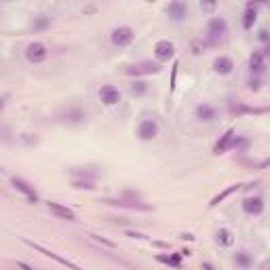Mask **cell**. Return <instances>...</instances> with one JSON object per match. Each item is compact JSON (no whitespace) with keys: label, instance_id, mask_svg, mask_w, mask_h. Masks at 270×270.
<instances>
[{"label":"cell","instance_id":"6da1fadb","mask_svg":"<svg viewBox=\"0 0 270 270\" xmlns=\"http://www.w3.org/2000/svg\"><path fill=\"white\" fill-rule=\"evenodd\" d=\"M135 41V30L129 26H118L110 32V43H112L116 49H127L131 46Z\"/></svg>","mask_w":270,"mask_h":270},{"label":"cell","instance_id":"7a4b0ae2","mask_svg":"<svg viewBox=\"0 0 270 270\" xmlns=\"http://www.w3.org/2000/svg\"><path fill=\"white\" fill-rule=\"evenodd\" d=\"M23 55H26V59L30 63L38 66V63H45L46 59H49V46H46L45 43H41V41H34V43H30L26 46Z\"/></svg>","mask_w":270,"mask_h":270},{"label":"cell","instance_id":"3957f363","mask_svg":"<svg viewBox=\"0 0 270 270\" xmlns=\"http://www.w3.org/2000/svg\"><path fill=\"white\" fill-rule=\"evenodd\" d=\"M228 34V21L224 17H211L207 21V38L211 43L222 41Z\"/></svg>","mask_w":270,"mask_h":270},{"label":"cell","instance_id":"277c9868","mask_svg":"<svg viewBox=\"0 0 270 270\" xmlns=\"http://www.w3.org/2000/svg\"><path fill=\"white\" fill-rule=\"evenodd\" d=\"M97 95H99V101H101V104L108 106V108L118 106V104H121V99H123L121 89H118V87H114V85H101Z\"/></svg>","mask_w":270,"mask_h":270},{"label":"cell","instance_id":"5b68a950","mask_svg":"<svg viewBox=\"0 0 270 270\" xmlns=\"http://www.w3.org/2000/svg\"><path fill=\"white\" fill-rule=\"evenodd\" d=\"M218 108L209 104V101H201L196 108H194V118L198 123H203V125H209L213 121H218Z\"/></svg>","mask_w":270,"mask_h":270},{"label":"cell","instance_id":"8992f818","mask_svg":"<svg viewBox=\"0 0 270 270\" xmlns=\"http://www.w3.org/2000/svg\"><path fill=\"white\" fill-rule=\"evenodd\" d=\"M163 70V63L158 61H141V63H135V66L127 68L125 72L129 76H148V74H158Z\"/></svg>","mask_w":270,"mask_h":270},{"label":"cell","instance_id":"52a82bcc","mask_svg":"<svg viewBox=\"0 0 270 270\" xmlns=\"http://www.w3.org/2000/svg\"><path fill=\"white\" fill-rule=\"evenodd\" d=\"M154 57L158 63H167L169 59L176 57V45H173L171 41H167V38H163V41H156L154 45Z\"/></svg>","mask_w":270,"mask_h":270},{"label":"cell","instance_id":"ba28073f","mask_svg":"<svg viewBox=\"0 0 270 270\" xmlns=\"http://www.w3.org/2000/svg\"><path fill=\"white\" fill-rule=\"evenodd\" d=\"M158 135V123L154 118H144L139 125H137V137L141 141H152Z\"/></svg>","mask_w":270,"mask_h":270},{"label":"cell","instance_id":"9c48e42d","mask_svg":"<svg viewBox=\"0 0 270 270\" xmlns=\"http://www.w3.org/2000/svg\"><path fill=\"white\" fill-rule=\"evenodd\" d=\"M241 209L247 213V216H262L266 209V203L262 196H247V198H243Z\"/></svg>","mask_w":270,"mask_h":270},{"label":"cell","instance_id":"30bf717a","mask_svg":"<svg viewBox=\"0 0 270 270\" xmlns=\"http://www.w3.org/2000/svg\"><path fill=\"white\" fill-rule=\"evenodd\" d=\"M26 245H30V247H34L36 251H41V253H45L46 258H51V260H55V262H59L61 266H66V268H70V270H83L78 264H74V262H70V260H66V258H61V256H57L55 251H51V249H46V247H43V245H36V243H32V241H28L26 239Z\"/></svg>","mask_w":270,"mask_h":270},{"label":"cell","instance_id":"8fae6325","mask_svg":"<svg viewBox=\"0 0 270 270\" xmlns=\"http://www.w3.org/2000/svg\"><path fill=\"white\" fill-rule=\"evenodd\" d=\"M188 4L181 2V0H173V2L167 4V15H169L171 21H184L188 17Z\"/></svg>","mask_w":270,"mask_h":270},{"label":"cell","instance_id":"7c38bea8","mask_svg":"<svg viewBox=\"0 0 270 270\" xmlns=\"http://www.w3.org/2000/svg\"><path fill=\"white\" fill-rule=\"evenodd\" d=\"M11 186L17 190V192H21L23 196H26L30 203H38V194H36L34 186H30L26 180H21V178H11Z\"/></svg>","mask_w":270,"mask_h":270},{"label":"cell","instance_id":"4fadbf2b","mask_svg":"<svg viewBox=\"0 0 270 270\" xmlns=\"http://www.w3.org/2000/svg\"><path fill=\"white\" fill-rule=\"evenodd\" d=\"M249 72L256 78L266 72V57H264V53L262 51H253L249 55Z\"/></svg>","mask_w":270,"mask_h":270},{"label":"cell","instance_id":"5bb4252c","mask_svg":"<svg viewBox=\"0 0 270 270\" xmlns=\"http://www.w3.org/2000/svg\"><path fill=\"white\" fill-rule=\"evenodd\" d=\"M213 70H216V74L220 76H228L234 72V59L228 57V55H220V57L213 59Z\"/></svg>","mask_w":270,"mask_h":270},{"label":"cell","instance_id":"9a60e30c","mask_svg":"<svg viewBox=\"0 0 270 270\" xmlns=\"http://www.w3.org/2000/svg\"><path fill=\"white\" fill-rule=\"evenodd\" d=\"M46 207H49V211L53 213V216H57L59 220H68V222H76V213L66 207V205H61V203H55V201H49L46 203Z\"/></svg>","mask_w":270,"mask_h":270},{"label":"cell","instance_id":"2e32d148","mask_svg":"<svg viewBox=\"0 0 270 270\" xmlns=\"http://www.w3.org/2000/svg\"><path fill=\"white\" fill-rule=\"evenodd\" d=\"M234 137H236V131H234V129H228V131L218 139V144L213 146V154H224V152H228V150H232Z\"/></svg>","mask_w":270,"mask_h":270},{"label":"cell","instance_id":"e0dca14e","mask_svg":"<svg viewBox=\"0 0 270 270\" xmlns=\"http://www.w3.org/2000/svg\"><path fill=\"white\" fill-rule=\"evenodd\" d=\"M258 9H260L258 2H247V4H245V15H243V28H245V30H251L253 26H256V21H258Z\"/></svg>","mask_w":270,"mask_h":270},{"label":"cell","instance_id":"ac0fdd59","mask_svg":"<svg viewBox=\"0 0 270 270\" xmlns=\"http://www.w3.org/2000/svg\"><path fill=\"white\" fill-rule=\"evenodd\" d=\"M232 262L236 266H239L241 270H249L253 266V258H251V253L249 251H236L234 256H232Z\"/></svg>","mask_w":270,"mask_h":270},{"label":"cell","instance_id":"d6986e66","mask_svg":"<svg viewBox=\"0 0 270 270\" xmlns=\"http://www.w3.org/2000/svg\"><path fill=\"white\" fill-rule=\"evenodd\" d=\"M216 241L222 245V247H232V245H234V234H232V230L220 228L218 232H216Z\"/></svg>","mask_w":270,"mask_h":270},{"label":"cell","instance_id":"ffe728a7","mask_svg":"<svg viewBox=\"0 0 270 270\" xmlns=\"http://www.w3.org/2000/svg\"><path fill=\"white\" fill-rule=\"evenodd\" d=\"M241 188V184H234V186H228L226 190H224V192H220L218 196H213L211 198V203H209V207H218V205L222 203V201H224V198H228L230 194H232V192H236V190H239Z\"/></svg>","mask_w":270,"mask_h":270},{"label":"cell","instance_id":"44dd1931","mask_svg":"<svg viewBox=\"0 0 270 270\" xmlns=\"http://www.w3.org/2000/svg\"><path fill=\"white\" fill-rule=\"evenodd\" d=\"M129 93L133 95V97H141V95L148 93V83L146 81H133L129 85Z\"/></svg>","mask_w":270,"mask_h":270},{"label":"cell","instance_id":"7402d4cb","mask_svg":"<svg viewBox=\"0 0 270 270\" xmlns=\"http://www.w3.org/2000/svg\"><path fill=\"white\" fill-rule=\"evenodd\" d=\"M249 137H245V135H236L234 141H232V150H236V152H247L249 148Z\"/></svg>","mask_w":270,"mask_h":270},{"label":"cell","instance_id":"603a6c76","mask_svg":"<svg viewBox=\"0 0 270 270\" xmlns=\"http://www.w3.org/2000/svg\"><path fill=\"white\" fill-rule=\"evenodd\" d=\"M46 28H51V17L41 15V17H34V21H32V30H34V32H43Z\"/></svg>","mask_w":270,"mask_h":270},{"label":"cell","instance_id":"cb8c5ba5","mask_svg":"<svg viewBox=\"0 0 270 270\" xmlns=\"http://www.w3.org/2000/svg\"><path fill=\"white\" fill-rule=\"evenodd\" d=\"M158 262H163V264H169L173 268H180L181 264V253H173V256H156Z\"/></svg>","mask_w":270,"mask_h":270},{"label":"cell","instance_id":"d4e9b609","mask_svg":"<svg viewBox=\"0 0 270 270\" xmlns=\"http://www.w3.org/2000/svg\"><path fill=\"white\" fill-rule=\"evenodd\" d=\"M85 118V112L81 108H70V112H68V121L70 123H81Z\"/></svg>","mask_w":270,"mask_h":270},{"label":"cell","instance_id":"484cf974","mask_svg":"<svg viewBox=\"0 0 270 270\" xmlns=\"http://www.w3.org/2000/svg\"><path fill=\"white\" fill-rule=\"evenodd\" d=\"M19 139L23 141V144H28V146H36V144H38V137H36V135L32 137V133H21Z\"/></svg>","mask_w":270,"mask_h":270},{"label":"cell","instance_id":"4316f807","mask_svg":"<svg viewBox=\"0 0 270 270\" xmlns=\"http://www.w3.org/2000/svg\"><path fill=\"white\" fill-rule=\"evenodd\" d=\"M93 241H97V243H101V245H106V247H110V249H114L116 245L112 243V241H108V239H101V236H97V234H89Z\"/></svg>","mask_w":270,"mask_h":270},{"label":"cell","instance_id":"83f0119b","mask_svg":"<svg viewBox=\"0 0 270 270\" xmlns=\"http://www.w3.org/2000/svg\"><path fill=\"white\" fill-rule=\"evenodd\" d=\"M74 188H81V190H83V188H85V190H93L95 186H93V181H83V180H76V181H74Z\"/></svg>","mask_w":270,"mask_h":270},{"label":"cell","instance_id":"f1b7e54d","mask_svg":"<svg viewBox=\"0 0 270 270\" xmlns=\"http://www.w3.org/2000/svg\"><path fill=\"white\" fill-rule=\"evenodd\" d=\"M247 87H249L251 91H260V81H258L256 76H251L249 81H247Z\"/></svg>","mask_w":270,"mask_h":270},{"label":"cell","instance_id":"f546056e","mask_svg":"<svg viewBox=\"0 0 270 270\" xmlns=\"http://www.w3.org/2000/svg\"><path fill=\"white\" fill-rule=\"evenodd\" d=\"M258 38H260V43L270 45V32H268V30H262L260 34H258Z\"/></svg>","mask_w":270,"mask_h":270},{"label":"cell","instance_id":"4dcf8cb0","mask_svg":"<svg viewBox=\"0 0 270 270\" xmlns=\"http://www.w3.org/2000/svg\"><path fill=\"white\" fill-rule=\"evenodd\" d=\"M127 236H131V239H146V234H141V232H133V230H127Z\"/></svg>","mask_w":270,"mask_h":270},{"label":"cell","instance_id":"1f68e13d","mask_svg":"<svg viewBox=\"0 0 270 270\" xmlns=\"http://www.w3.org/2000/svg\"><path fill=\"white\" fill-rule=\"evenodd\" d=\"M176 76H178V63L173 66V76H171V91L176 89Z\"/></svg>","mask_w":270,"mask_h":270},{"label":"cell","instance_id":"d6a6232c","mask_svg":"<svg viewBox=\"0 0 270 270\" xmlns=\"http://www.w3.org/2000/svg\"><path fill=\"white\" fill-rule=\"evenodd\" d=\"M260 270H270V258L262 262V264H260Z\"/></svg>","mask_w":270,"mask_h":270},{"label":"cell","instance_id":"836d02e7","mask_svg":"<svg viewBox=\"0 0 270 270\" xmlns=\"http://www.w3.org/2000/svg\"><path fill=\"white\" fill-rule=\"evenodd\" d=\"M201 6H203V9H207V11H211L216 4H213V2H201Z\"/></svg>","mask_w":270,"mask_h":270},{"label":"cell","instance_id":"e575fe53","mask_svg":"<svg viewBox=\"0 0 270 270\" xmlns=\"http://www.w3.org/2000/svg\"><path fill=\"white\" fill-rule=\"evenodd\" d=\"M262 53H264V57L268 59V57H270V45H266L264 49H262Z\"/></svg>","mask_w":270,"mask_h":270},{"label":"cell","instance_id":"d590c367","mask_svg":"<svg viewBox=\"0 0 270 270\" xmlns=\"http://www.w3.org/2000/svg\"><path fill=\"white\" fill-rule=\"evenodd\" d=\"M266 167H270V158H266V161L260 163V169H266Z\"/></svg>","mask_w":270,"mask_h":270},{"label":"cell","instance_id":"8d00e7d4","mask_svg":"<svg viewBox=\"0 0 270 270\" xmlns=\"http://www.w3.org/2000/svg\"><path fill=\"white\" fill-rule=\"evenodd\" d=\"M21 270H34V268H32V266H28V264H23V262H19V264H17Z\"/></svg>","mask_w":270,"mask_h":270}]
</instances>
